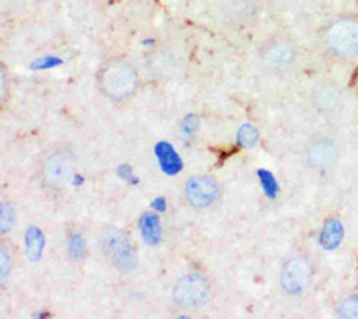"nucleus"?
Listing matches in <instances>:
<instances>
[{
	"mask_svg": "<svg viewBox=\"0 0 358 319\" xmlns=\"http://www.w3.org/2000/svg\"><path fill=\"white\" fill-rule=\"evenodd\" d=\"M97 86L101 94L110 101L115 103L129 101L138 92V70L124 57H111L99 70Z\"/></svg>",
	"mask_w": 358,
	"mask_h": 319,
	"instance_id": "f257e3e1",
	"label": "nucleus"
},
{
	"mask_svg": "<svg viewBox=\"0 0 358 319\" xmlns=\"http://www.w3.org/2000/svg\"><path fill=\"white\" fill-rule=\"evenodd\" d=\"M322 45L338 62L358 59V17L341 15L324 25L321 33Z\"/></svg>",
	"mask_w": 358,
	"mask_h": 319,
	"instance_id": "f03ea898",
	"label": "nucleus"
},
{
	"mask_svg": "<svg viewBox=\"0 0 358 319\" xmlns=\"http://www.w3.org/2000/svg\"><path fill=\"white\" fill-rule=\"evenodd\" d=\"M212 285L201 273H187L176 282L172 289V302L181 311H199L210 299Z\"/></svg>",
	"mask_w": 358,
	"mask_h": 319,
	"instance_id": "7ed1b4c3",
	"label": "nucleus"
},
{
	"mask_svg": "<svg viewBox=\"0 0 358 319\" xmlns=\"http://www.w3.org/2000/svg\"><path fill=\"white\" fill-rule=\"evenodd\" d=\"M101 250L102 255L120 271H133L138 264V253L134 248L133 241L126 232H120L118 228H106L101 235Z\"/></svg>",
	"mask_w": 358,
	"mask_h": 319,
	"instance_id": "20e7f679",
	"label": "nucleus"
},
{
	"mask_svg": "<svg viewBox=\"0 0 358 319\" xmlns=\"http://www.w3.org/2000/svg\"><path fill=\"white\" fill-rule=\"evenodd\" d=\"M76 172V155L66 148H57L47 153L41 162V181L52 190H62L72 181Z\"/></svg>",
	"mask_w": 358,
	"mask_h": 319,
	"instance_id": "39448f33",
	"label": "nucleus"
},
{
	"mask_svg": "<svg viewBox=\"0 0 358 319\" xmlns=\"http://www.w3.org/2000/svg\"><path fill=\"white\" fill-rule=\"evenodd\" d=\"M313 264L303 253L290 255L280 269L281 291L289 296H301L312 283Z\"/></svg>",
	"mask_w": 358,
	"mask_h": 319,
	"instance_id": "423d86ee",
	"label": "nucleus"
},
{
	"mask_svg": "<svg viewBox=\"0 0 358 319\" xmlns=\"http://www.w3.org/2000/svg\"><path fill=\"white\" fill-rule=\"evenodd\" d=\"M297 45L287 36L267 40L260 49V62L271 72H285L296 63Z\"/></svg>",
	"mask_w": 358,
	"mask_h": 319,
	"instance_id": "0eeeda50",
	"label": "nucleus"
},
{
	"mask_svg": "<svg viewBox=\"0 0 358 319\" xmlns=\"http://www.w3.org/2000/svg\"><path fill=\"white\" fill-rule=\"evenodd\" d=\"M185 199L196 210L212 208L220 199V185L213 176L199 174L188 178L185 183Z\"/></svg>",
	"mask_w": 358,
	"mask_h": 319,
	"instance_id": "6e6552de",
	"label": "nucleus"
},
{
	"mask_svg": "<svg viewBox=\"0 0 358 319\" xmlns=\"http://www.w3.org/2000/svg\"><path fill=\"white\" fill-rule=\"evenodd\" d=\"M338 156V146L335 143L334 139L330 136H313L306 146L305 158L310 169L317 172H328L337 165Z\"/></svg>",
	"mask_w": 358,
	"mask_h": 319,
	"instance_id": "1a4fd4ad",
	"label": "nucleus"
},
{
	"mask_svg": "<svg viewBox=\"0 0 358 319\" xmlns=\"http://www.w3.org/2000/svg\"><path fill=\"white\" fill-rule=\"evenodd\" d=\"M341 101H342L341 88H338L335 83H330V81L319 83L317 88H315L312 94L313 106L317 108L321 113H331V111H335L338 106H341Z\"/></svg>",
	"mask_w": 358,
	"mask_h": 319,
	"instance_id": "9d476101",
	"label": "nucleus"
},
{
	"mask_svg": "<svg viewBox=\"0 0 358 319\" xmlns=\"http://www.w3.org/2000/svg\"><path fill=\"white\" fill-rule=\"evenodd\" d=\"M342 239H344V228H342V222L338 219H328V221L322 225L321 235H319V244L324 248V250H337L341 246Z\"/></svg>",
	"mask_w": 358,
	"mask_h": 319,
	"instance_id": "9b49d317",
	"label": "nucleus"
},
{
	"mask_svg": "<svg viewBox=\"0 0 358 319\" xmlns=\"http://www.w3.org/2000/svg\"><path fill=\"white\" fill-rule=\"evenodd\" d=\"M140 226H142V235L147 241V244H158L162 239V228H159V219L155 213H145L140 219Z\"/></svg>",
	"mask_w": 358,
	"mask_h": 319,
	"instance_id": "f8f14e48",
	"label": "nucleus"
},
{
	"mask_svg": "<svg viewBox=\"0 0 358 319\" xmlns=\"http://www.w3.org/2000/svg\"><path fill=\"white\" fill-rule=\"evenodd\" d=\"M43 235L36 226H29L25 232V251H27L31 260H38L41 257V250H43Z\"/></svg>",
	"mask_w": 358,
	"mask_h": 319,
	"instance_id": "ddd939ff",
	"label": "nucleus"
},
{
	"mask_svg": "<svg viewBox=\"0 0 358 319\" xmlns=\"http://www.w3.org/2000/svg\"><path fill=\"white\" fill-rule=\"evenodd\" d=\"M335 312H337L338 318L358 319V292H351V295L344 296L338 302Z\"/></svg>",
	"mask_w": 358,
	"mask_h": 319,
	"instance_id": "4468645a",
	"label": "nucleus"
},
{
	"mask_svg": "<svg viewBox=\"0 0 358 319\" xmlns=\"http://www.w3.org/2000/svg\"><path fill=\"white\" fill-rule=\"evenodd\" d=\"M260 139V133H258V127L252 126V124H244L241 126V129L236 132V140L241 143L242 148H255Z\"/></svg>",
	"mask_w": 358,
	"mask_h": 319,
	"instance_id": "2eb2a0df",
	"label": "nucleus"
},
{
	"mask_svg": "<svg viewBox=\"0 0 358 319\" xmlns=\"http://www.w3.org/2000/svg\"><path fill=\"white\" fill-rule=\"evenodd\" d=\"M158 155L159 160H162L163 169H167V172H176L181 167V162H179V158L176 156L174 149H172L171 146H167V143H162V146H159Z\"/></svg>",
	"mask_w": 358,
	"mask_h": 319,
	"instance_id": "dca6fc26",
	"label": "nucleus"
},
{
	"mask_svg": "<svg viewBox=\"0 0 358 319\" xmlns=\"http://www.w3.org/2000/svg\"><path fill=\"white\" fill-rule=\"evenodd\" d=\"M66 253H69L72 260H83L86 257V242L83 235H70L69 242H66Z\"/></svg>",
	"mask_w": 358,
	"mask_h": 319,
	"instance_id": "f3484780",
	"label": "nucleus"
},
{
	"mask_svg": "<svg viewBox=\"0 0 358 319\" xmlns=\"http://www.w3.org/2000/svg\"><path fill=\"white\" fill-rule=\"evenodd\" d=\"M13 225H15V208L11 203H2V215H0V226H2V234L11 232Z\"/></svg>",
	"mask_w": 358,
	"mask_h": 319,
	"instance_id": "a211bd4d",
	"label": "nucleus"
},
{
	"mask_svg": "<svg viewBox=\"0 0 358 319\" xmlns=\"http://www.w3.org/2000/svg\"><path fill=\"white\" fill-rule=\"evenodd\" d=\"M0 257H2V285H6V282H8V278H9V269H11V264H9V253L4 246H2V250H0Z\"/></svg>",
	"mask_w": 358,
	"mask_h": 319,
	"instance_id": "6ab92c4d",
	"label": "nucleus"
},
{
	"mask_svg": "<svg viewBox=\"0 0 358 319\" xmlns=\"http://www.w3.org/2000/svg\"><path fill=\"white\" fill-rule=\"evenodd\" d=\"M2 92H0V95H2V101H4V97H6V70L2 69Z\"/></svg>",
	"mask_w": 358,
	"mask_h": 319,
	"instance_id": "aec40b11",
	"label": "nucleus"
}]
</instances>
